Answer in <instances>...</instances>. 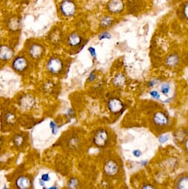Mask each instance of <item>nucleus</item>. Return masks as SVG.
<instances>
[{
	"instance_id": "36",
	"label": "nucleus",
	"mask_w": 188,
	"mask_h": 189,
	"mask_svg": "<svg viewBox=\"0 0 188 189\" xmlns=\"http://www.w3.org/2000/svg\"><path fill=\"white\" fill-rule=\"evenodd\" d=\"M155 84H156V80H151V81L148 83V85H149L150 87H153L155 85Z\"/></svg>"
},
{
	"instance_id": "8",
	"label": "nucleus",
	"mask_w": 188,
	"mask_h": 189,
	"mask_svg": "<svg viewBox=\"0 0 188 189\" xmlns=\"http://www.w3.org/2000/svg\"><path fill=\"white\" fill-rule=\"evenodd\" d=\"M12 143L16 150H23L28 143V134L25 132H17L12 137Z\"/></svg>"
},
{
	"instance_id": "7",
	"label": "nucleus",
	"mask_w": 188,
	"mask_h": 189,
	"mask_svg": "<svg viewBox=\"0 0 188 189\" xmlns=\"http://www.w3.org/2000/svg\"><path fill=\"white\" fill-rule=\"evenodd\" d=\"M59 10L60 14L64 17L70 18L76 13V4L72 0H63L60 2Z\"/></svg>"
},
{
	"instance_id": "33",
	"label": "nucleus",
	"mask_w": 188,
	"mask_h": 189,
	"mask_svg": "<svg viewBox=\"0 0 188 189\" xmlns=\"http://www.w3.org/2000/svg\"><path fill=\"white\" fill-rule=\"evenodd\" d=\"M184 15L186 19H188V3L185 4L184 7Z\"/></svg>"
},
{
	"instance_id": "10",
	"label": "nucleus",
	"mask_w": 188,
	"mask_h": 189,
	"mask_svg": "<svg viewBox=\"0 0 188 189\" xmlns=\"http://www.w3.org/2000/svg\"><path fill=\"white\" fill-rule=\"evenodd\" d=\"M15 188L18 189H31L33 188V178L29 174H20L14 180Z\"/></svg>"
},
{
	"instance_id": "19",
	"label": "nucleus",
	"mask_w": 188,
	"mask_h": 189,
	"mask_svg": "<svg viewBox=\"0 0 188 189\" xmlns=\"http://www.w3.org/2000/svg\"><path fill=\"white\" fill-rule=\"evenodd\" d=\"M42 89H43V91L46 94H48V95H52V94H55L57 91V84H56L54 81L48 80V82L43 84Z\"/></svg>"
},
{
	"instance_id": "1",
	"label": "nucleus",
	"mask_w": 188,
	"mask_h": 189,
	"mask_svg": "<svg viewBox=\"0 0 188 189\" xmlns=\"http://www.w3.org/2000/svg\"><path fill=\"white\" fill-rule=\"evenodd\" d=\"M46 49L42 42L37 40H28L25 45V53L30 59L39 62L45 56Z\"/></svg>"
},
{
	"instance_id": "38",
	"label": "nucleus",
	"mask_w": 188,
	"mask_h": 189,
	"mask_svg": "<svg viewBox=\"0 0 188 189\" xmlns=\"http://www.w3.org/2000/svg\"><path fill=\"white\" fill-rule=\"evenodd\" d=\"M3 143H4V141H3L2 138H1V137H0V149H1V147H2Z\"/></svg>"
},
{
	"instance_id": "17",
	"label": "nucleus",
	"mask_w": 188,
	"mask_h": 189,
	"mask_svg": "<svg viewBox=\"0 0 188 189\" xmlns=\"http://www.w3.org/2000/svg\"><path fill=\"white\" fill-rule=\"evenodd\" d=\"M153 120L154 124L158 126H160V127L167 126L168 123H169L168 117L164 113L162 112V111H158V112L156 113L153 115Z\"/></svg>"
},
{
	"instance_id": "25",
	"label": "nucleus",
	"mask_w": 188,
	"mask_h": 189,
	"mask_svg": "<svg viewBox=\"0 0 188 189\" xmlns=\"http://www.w3.org/2000/svg\"><path fill=\"white\" fill-rule=\"evenodd\" d=\"M50 128L51 129V131H52L53 134H57V132L59 130V126L55 121H51L50 123Z\"/></svg>"
},
{
	"instance_id": "26",
	"label": "nucleus",
	"mask_w": 188,
	"mask_h": 189,
	"mask_svg": "<svg viewBox=\"0 0 188 189\" xmlns=\"http://www.w3.org/2000/svg\"><path fill=\"white\" fill-rule=\"evenodd\" d=\"M170 86L168 84H163L161 86V92L164 94V95H167L170 93Z\"/></svg>"
},
{
	"instance_id": "13",
	"label": "nucleus",
	"mask_w": 188,
	"mask_h": 189,
	"mask_svg": "<svg viewBox=\"0 0 188 189\" xmlns=\"http://www.w3.org/2000/svg\"><path fill=\"white\" fill-rule=\"evenodd\" d=\"M103 171L107 176H114L119 172V165L116 161L109 159L104 162Z\"/></svg>"
},
{
	"instance_id": "4",
	"label": "nucleus",
	"mask_w": 188,
	"mask_h": 189,
	"mask_svg": "<svg viewBox=\"0 0 188 189\" xmlns=\"http://www.w3.org/2000/svg\"><path fill=\"white\" fill-rule=\"evenodd\" d=\"M1 130L2 132H7L11 130L17 123V116L14 111L6 108L1 111Z\"/></svg>"
},
{
	"instance_id": "18",
	"label": "nucleus",
	"mask_w": 188,
	"mask_h": 189,
	"mask_svg": "<svg viewBox=\"0 0 188 189\" xmlns=\"http://www.w3.org/2000/svg\"><path fill=\"white\" fill-rule=\"evenodd\" d=\"M7 26L8 27V30L12 33H16V32L19 31L21 26L20 19L16 16H12L7 21Z\"/></svg>"
},
{
	"instance_id": "34",
	"label": "nucleus",
	"mask_w": 188,
	"mask_h": 189,
	"mask_svg": "<svg viewBox=\"0 0 188 189\" xmlns=\"http://www.w3.org/2000/svg\"><path fill=\"white\" fill-rule=\"evenodd\" d=\"M133 154L135 157H139L141 156V154H142V152L139 150H135L133 151Z\"/></svg>"
},
{
	"instance_id": "35",
	"label": "nucleus",
	"mask_w": 188,
	"mask_h": 189,
	"mask_svg": "<svg viewBox=\"0 0 188 189\" xmlns=\"http://www.w3.org/2000/svg\"><path fill=\"white\" fill-rule=\"evenodd\" d=\"M154 188L153 186H152V185H150L149 184H147V185H144V186L142 187V188H144V189H147V188Z\"/></svg>"
},
{
	"instance_id": "12",
	"label": "nucleus",
	"mask_w": 188,
	"mask_h": 189,
	"mask_svg": "<svg viewBox=\"0 0 188 189\" xmlns=\"http://www.w3.org/2000/svg\"><path fill=\"white\" fill-rule=\"evenodd\" d=\"M84 39L76 32H72L69 33L66 38V43L70 48H78L82 45Z\"/></svg>"
},
{
	"instance_id": "14",
	"label": "nucleus",
	"mask_w": 188,
	"mask_h": 189,
	"mask_svg": "<svg viewBox=\"0 0 188 189\" xmlns=\"http://www.w3.org/2000/svg\"><path fill=\"white\" fill-rule=\"evenodd\" d=\"M107 108L110 113L116 114H119L123 110L124 105L119 98L113 97V98H110L107 102Z\"/></svg>"
},
{
	"instance_id": "39",
	"label": "nucleus",
	"mask_w": 188,
	"mask_h": 189,
	"mask_svg": "<svg viewBox=\"0 0 188 189\" xmlns=\"http://www.w3.org/2000/svg\"><path fill=\"white\" fill-rule=\"evenodd\" d=\"M148 164V161L147 160H145V161H143V162H142V163H141V165H146Z\"/></svg>"
},
{
	"instance_id": "2",
	"label": "nucleus",
	"mask_w": 188,
	"mask_h": 189,
	"mask_svg": "<svg viewBox=\"0 0 188 189\" xmlns=\"http://www.w3.org/2000/svg\"><path fill=\"white\" fill-rule=\"evenodd\" d=\"M47 72L54 77H60L65 71V61L62 57L54 55L48 59L45 65Z\"/></svg>"
},
{
	"instance_id": "40",
	"label": "nucleus",
	"mask_w": 188,
	"mask_h": 189,
	"mask_svg": "<svg viewBox=\"0 0 188 189\" xmlns=\"http://www.w3.org/2000/svg\"><path fill=\"white\" fill-rule=\"evenodd\" d=\"M20 1H29V0H20Z\"/></svg>"
},
{
	"instance_id": "28",
	"label": "nucleus",
	"mask_w": 188,
	"mask_h": 189,
	"mask_svg": "<svg viewBox=\"0 0 188 189\" xmlns=\"http://www.w3.org/2000/svg\"><path fill=\"white\" fill-rule=\"evenodd\" d=\"M169 140V136L168 135H162L159 137V141L161 143H164L167 142Z\"/></svg>"
},
{
	"instance_id": "29",
	"label": "nucleus",
	"mask_w": 188,
	"mask_h": 189,
	"mask_svg": "<svg viewBox=\"0 0 188 189\" xmlns=\"http://www.w3.org/2000/svg\"><path fill=\"white\" fill-rule=\"evenodd\" d=\"M40 179L41 180L44 181L45 182H48V181L51 179V176H50L49 173H43V174L41 176Z\"/></svg>"
},
{
	"instance_id": "32",
	"label": "nucleus",
	"mask_w": 188,
	"mask_h": 189,
	"mask_svg": "<svg viewBox=\"0 0 188 189\" xmlns=\"http://www.w3.org/2000/svg\"><path fill=\"white\" fill-rule=\"evenodd\" d=\"M95 74H94V72H92L91 74H90V76H89L88 81L90 82H92L95 80Z\"/></svg>"
},
{
	"instance_id": "30",
	"label": "nucleus",
	"mask_w": 188,
	"mask_h": 189,
	"mask_svg": "<svg viewBox=\"0 0 188 189\" xmlns=\"http://www.w3.org/2000/svg\"><path fill=\"white\" fill-rule=\"evenodd\" d=\"M150 94H151V97H153L154 99H156V100L160 99V94H159V93L157 91H151V92H150Z\"/></svg>"
},
{
	"instance_id": "20",
	"label": "nucleus",
	"mask_w": 188,
	"mask_h": 189,
	"mask_svg": "<svg viewBox=\"0 0 188 189\" xmlns=\"http://www.w3.org/2000/svg\"><path fill=\"white\" fill-rule=\"evenodd\" d=\"M176 188L179 189H188V176H182L178 178L176 183Z\"/></svg>"
},
{
	"instance_id": "27",
	"label": "nucleus",
	"mask_w": 188,
	"mask_h": 189,
	"mask_svg": "<svg viewBox=\"0 0 188 189\" xmlns=\"http://www.w3.org/2000/svg\"><path fill=\"white\" fill-rule=\"evenodd\" d=\"M111 34L107 31H103L98 35V39L99 40H102L104 39H110L111 38Z\"/></svg>"
},
{
	"instance_id": "23",
	"label": "nucleus",
	"mask_w": 188,
	"mask_h": 189,
	"mask_svg": "<svg viewBox=\"0 0 188 189\" xmlns=\"http://www.w3.org/2000/svg\"><path fill=\"white\" fill-rule=\"evenodd\" d=\"M113 84L116 86H122L124 85L125 82V78L124 77V75H122V74H118L115 76V77L113 78Z\"/></svg>"
},
{
	"instance_id": "31",
	"label": "nucleus",
	"mask_w": 188,
	"mask_h": 189,
	"mask_svg": "<svg viewBox=\"0 0 188 189\" xmlns=\"http://www.w3.org/2000/svg\"><path fill=\"white\" fill-rule=\"evenodd\" d=\"M88 51L90 52V54H91L92 56H93V57H95V56H96L95 50V48H93V47H90V48H88Z\"/></svg>"
},
{
	"instance_id": "9",
	"label": "nucleus",
	"mask_w": 188,
	"mask_h": 189,
	"mask_svg": "<svg viewBox=\"0 0 188 189\" xmlns=\"http://www.w3.org/2000/svg\"><path fill=\"white\" fill-rule=\"evenodd\" d=\"M36 100L33 96L31 94H23L20 96L17 100V105L22 111H28L35 106Z\"/></svg>"
},
{
	"instance_id": "22",
	"label": "nucleus",
	"mask_w": 188,
	"mask_h": 189,
	"mask_svg": "<svg viewBox=\"0 0 188 189\" xmlns=\"http://www.w3.org/2000/svg\"><path fill=\"white\" fill-rule=\"evenodd\" d=\"M113 18H111L110 16H104L100 20V26L103 28H105V27H110V25L113 24Z\"/></svg>"
},
{
	"instance_id": "24",
	"label": "nucleus",
	"mask_w": 188,
	"mask_h": 189,
	"mask_svg": "<svg viewBox=\"0 0 188 189\" xmlns=\"http://www.w3.org/2000/svg\"><path fill=\"white\" fill-rule=\"evenodd\" d=\"M80 183L79 179L76 177H71L70 178L68 182V188L71 189L78 188L79 186Z\"/></svg>"
},
{
	"instance_id": "6",
	"label": "nucleus",
	"mask_w": 188,
	"mask_h": 189,
	"mask_svg": "<svg viewBox=\"0 0 188 189\" xmlns=\"http://www.w3.org/2000/svg\"><path fill=\"white\" fill-rule=\"evenodd\" d=\"M62 142L64 148L70 152L78 151L82 147V140L78 134L70 133L66 137H62Z\"/></svg>"
},
{
	"instance_id": "5",
	"label": "nucleus",
	"mask_w": 188,
	"mask_h": 189,
	"mask_svg": "<svg viewBox=\"0 0 188 189\" xmlns=\"http://www.w3.org/2000/svg\"><path fill=\"white\" fill-rule=\"evenodd\" d=\"M92 142L98 148H104L110 142L109 132L104 128H98L95 131L92 137Z\"/></svg>"
},
{
	"instance_id": "15",
	"label": "nucleus",
	"mask_w": 188,
	"mask_h": 189,
	"mask_svg": "<svg viewBox=\"0 0 188 189\" xmlns=\"http://www.w3.org/2000/svg\"><path fill=\"white\" fill-rule=\"evenodd\" d=\"M62 33L59 28H54L51 30L48 36V42L54 46L59 45L62 40Z\"/></svg>"
},
{
	"instance_id": "37",
	"label": "nucleus",
	"mask_w": 188,
	"mask_h": 189,
	"mask_svg": "<svg viewBox=\"0 0 188 189\" xmlns=\"http://www.w3.org/2000/svg\"><path fill=\"white\" fill-rule=\"evenodd\" d=\"M184 148H185V150L187 151V152L188 153V139L186 140L185 142H184Z\"/></svg>"
},
{
	"instance_id": "11",
	"label": "nucleus",
	"mask_w": 188,
	"mask_h": 189,
	"mask_svg": "<svg viewBox=\"0 0 188 189\" xmlns=\"http://www.w3.org/2000/svg\"><path fill=\"white\" fill-rule=\"evenodd\" d=\"M15 56V52L11 46L6 44L0 45V62H7Z\"/></svg>"
},
{
	"instance_id": "3",
	"label": "nucleus",
	"mask_w": 188,
	"mask_h": 189,
	"mask_svg": "<svg viewBox=\"0 0 188 189\" xmlns=\"http://www.w3.org/2000/svg\"><path fill=\"white\" fill-rule=\"evenodd\" d=\"M31 62L25 53L19 54L12 59L11 68L15 72L19 74H25L29 71Z\"/></svg>"
},
{
	"instance_id": "16",
	"label": "nucleus",
	"mask_w": 188,
	"mask_h": 189,
	"mask_svg": "<svg viewBox=\"0 0 188 189\" xmlns=\"http://www.w3.org/2000/svg\"><path fill=\"white\" fill-rule=\"evenodd\" d=\"M107 7L110 13H119L124 10V3L122 0H110Z\"/></svg>"
},
{
	"instance_id": "21",
	"label": "nucleus",
	"mask_w": 188,
	"mask_h": 189,
	"mask_svg": "<svg viewBox=\"0 0 188 189\" xmlns=\"http://www.w3.org/2000/svg\"><path fill=\"white\" fill-rule=\"evenodd\" d=\"M179 62V59L177 54H170L166 59V64L169 67L176 66Z\"/></svg>"
}]
</instances>
